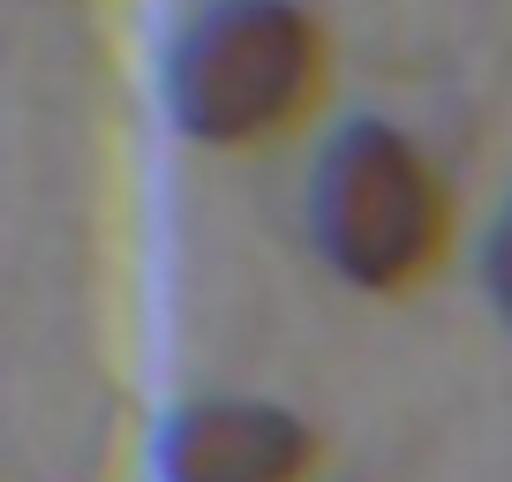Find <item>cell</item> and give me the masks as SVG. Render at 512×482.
<instances>
[{"label":"cell","instance_id":"6da1fadb","mask_svg":"<svg viewBox=\"0 0 512 482\" xmlns=\"http://www.w3.org/2000/svg\"><path fill=\"white\" fill-rule=\"evenodd\" d=\"M332 91V46L294 0H204L166 38V113L204 151H264L309 129Z\"/></svg>","mask_w":512,"mask_h":482},{"label":"cell","instance_id":"3957f363","mask_svg":"<svg viewBox=\"0 0 512 482\" xmlns=\"http://www.w3.org/2000/svg\"><path fill=\"white\" fill-rule=\"evenodd\" d=\"M159 482H309L317 475V430L279 400H181L151 437Z\"/></svg>","mask_w":512,"mask_h":482},{"label":"cell","instance_id":"277c9868","mask_svg":"<svg viewBox=\"0 0 512 482\" xmlns=\"http://www.w3.org/2000/svg\"><path fill=\"white\" fill-rule=\"evenodd\" d=\"M490 302H497V317L512 324V204H505V219L490 226Z\"/></svg>","mask_w":512,"mask_h":482},{"label":"cell","instance_id":"7a4b0ae2","mask_svg":"<svg viewBox=\"0 0 512 482\" xmlns=\"http://www.w3.org/2000/svg\"><path fill=\"white\" fill-rule=\"evenodd\" d=\"M309 219H317L324 264L377 302L430 287L460 241V204H452L445 166L384 113H362L324 144Z\"/></svg>","mask_w":512,"mask_h":482}]
</instances>
